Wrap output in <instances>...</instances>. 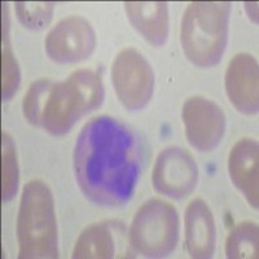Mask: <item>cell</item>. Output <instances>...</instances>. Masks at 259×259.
<instances>
[{"instance_id": "15", "label": "cell", "mask_w": 259, "mask_h": 259, "mask_svg": "<svg viewBox=\"0 0 259 259\" xmlns=\"http://www.w3.org/2000/svg\"><path fill=\"white\" fill-rule=\"evenodd\" d=\"M259 230L253 222H241L232 230L226 242V255L230 259H256Z\"/></svg>"}, {"instance_id": "8", "label": "cell", "mask_w": 259, "mask_h": 259, "mask_svg": "<svg viewBox=\"0 0 259 259\" xmlns=\"http://www.w3.org/2000/svg\"><path fill=\"white\" fill-rule=\"evenodd\" d=\"M157 192L174 200L187 197L198 182V168L186 149L168 147L158 154L152 175Z\"/></svg>"}, {"instance_id": "5", "label": "cell", "mask_w": 259, "mask_h": 259, "mask_svg": "<svg viewBox=\"0 0 259 259\" xmlns=\"http://www.w3.org/2000/svg\"><path fill=\"white\" fill-rule=\"evenodd\" d=\"M130 244L147 258H163L179 241V215L166 201L152 198L136 211L130 227Z\"/></svg>"}, {"instance_id": "9", "label": "cell", "mask_w": 259, "mask_h": 259, "mask_svg": "<svg viewBox=\"0 0 259 259\" xmlns=\"http://www.w3.org/2000/svg\"><path fill=\"white\" fill-rule=\"evenodd\" d=\"M182 118L189 144L200 152H209L221 143L226 131L223 110L209 99L189 97L183 104Z\"/></svg>"}, {"instance_id": "18", "label": "cell", "mask_w": 259, "mask_h": 259, "mask_svg": "<svg viewBox=\"0 0 259 259\" xmlns=\"http://www.w3.org/2000/svg\"><path fill=\"white\" fill-rule=\"evenodd\" d=\"M20 79V68L11 50L8 38L4 35L3 50H2V97L4 101L12 99L13 95L18 90Z\"/></svg>"}, {"instance_id": "3", "label": "cell", "mask_w": 259, "mask_h": 259, "mask_svg": "<svg viewBox=\"0 0 259 259\" xmlns=\"http://www.w3.org/2000/svg\"><path fill=\"white\" fill-rule=\"evenodd\" d=\"M101 77L91 69H79L61 82H52L46 97L40 126L52 135H64L78 119L104 100Z\"/></svg>"}, {"instance_id": "10", "label": "cell", "mask_w": 259, "mask_h": 259, "mask_svg": "<svg viewBox=\"0 0 259 259\" xmlns=\"http://www.w3.org/2000/svg\"><path fill=\"white\" fill-rule=\"evenodd\" d=\"M258 62L249 53L236 55L226 71L227 96L239 112L251 114L259 106Z\"/></svg>"}, {"instance_id": "12", "label": "cell", "mask_w": 259, "mask_h": 259, "mask_svg": "<svg viewBox=\"0 0 259 259\" xmlns=\"http://www.w3.org/2000/svg\"><path fill=\"white\" fill-rule=\"evenodd\" d=\"M186 247L191 258H211L215 251V222L206 202L196 198L188 205L184 217Z\"/></svg>"}, {"instance_id": "11", "label": "cell", "mask_w": 259, "mask_h": 259, "mask_svg": "<svg viewBox=\"0 0 259 259\" xmlns=\"http://www.w3.org/2000/svg\"><path fill=\"white\" fill-rule=\"evenodd\" d=\"M259 147L253 139L244 138L233 145L228 157V171L235 187L251 207L258 209Z\"/></svg>"}, {"instance_id": "7", "label": "cell", "mask_w": 259, "mask_h": 259, "mask_svg": "<svg viewBox=\"0 0 259 259\" xmlns=\"http://www.w3.org/2000/svg\"><path fill=\"white\" fill-rule=\"evenodd\" d=\"M95 47L94 27L82 16L61 18L46 38V52L57 64H74L85 60Z\"/></svg>"}, {"instance_id": "14", "label": "cell", "mask_w": 259, "mask_h": 259, "mask_svg": "<svg viewBox=\"0 0 259 259\" xmlns=\"http://www.w3.org/2000/svg\"><path fill=\"white\" fill-rule=\"evenodd\" d=\"M115 240L108 223H95L87 227L78 237L73 258L101 259L114 258Z\"/></svg>"}, {"instance_id": "16", "label": "cell", "mask_w": 259, "mask_h": 259, "mask_svg": "<svg viewBox=\"0 0 259 259\" xmlns=\"http://www.w3.org/2000/svg\"><path fill=\"white\" fill-rule=\"evenodd\" d=\"M2 150V200L8 202L15 197L18 188V163L12 138L3 133Z\"/></svg>"}, {"instance_id": "17", "label": "cell", "mask_w": 259, "mask_h": 259, "mask_svg": "<svg viewBox=\"0 0 259 259\" xmlns=\"http://www.w3.org/2000/svg\"><path fill=\"white\" fill-rule=\"evenodd\" d=\"M53 80L39 79L32 82L22 101V110L27 121L34 126H40L41 113L45 108L46 97Z\"/></svg>"}, {"instance_id": "13", "label": "cell", "mask_w": 259, "mask_h": 259, "mask_svg": "<svg viewBox=\"0 0 259 259\" xmlns=\"http://www.w3.org/2000/svg\"><path fill=\"white\" fill-rule=\"evenodd\" d=\"M127 17L148 43L162 46L168 36V7L165 2H126Z\"/></svg>"}, {"instance_id": "19", "label": "cell", "mask_w": 259, "mask_h": 259, "mask_svg": "<svg viewBox=\"0 0 259 259\" xmlns=\"http://www.w3.org/2000/svg\"><path fill=\"white\" fill-rule=\"evenodd\" d=\"M16 13L20 22L27 29H41L52 18L55 3H25L17 2L15 4Z\"/></svg>"}, {"instance_id": "2", "label": "cell", "mask_w": 259, "mask_h": 259, "mask_svg": "<svg viewBox=\"0 0 259 259\" xmlns=\"http://www.w3.org/2000/svg\"><path fill=\"white\" fill-rule=\"evenodd\" d=\"M16 233L20 259L59 256L55 202L50 187L41 180H31L22 189Z\"/></svg>"}, {"instance_id": "1", "label": "cell", "mask_w": 259, "mask_h": 259, "mask_svg": "<svg viewBox=\"0 0 259 259\" xmlns=\"http://www.w3.org/2000/svg\"><path fill=\"white\" fill-rule=\"evenodd\" d=\"M144 165L143 139L115 118H92L78 135L73 153L74 174L82 193L94 203L124 205L133 197Z\"/></svg>"}, {"instance_id": "6", "label": "cell", "mask_w": 259, "mask_h": 259, "mask_svg": "<svg viewBox=\"0 0 259 259\" xmlns=\"http://www.w3.org/2000/svg\"><path fill=\"white\" fill-rule=\"evenodd\" d=\"M115 95L128 110H140L153 96L154 74L149 62L135 48H124L112 65Z\"/></svg>"}, {"instance_id": "4", "label": "cell", "mask_w": 259, "mask_h": 259, "mask_svg": "<svg viewBox=\"0 0 259 259\" xmlns=\"http://www.w3.org/2000/svg\"><path fill=\"white\" fill-rule=\"evenodd\" d=\"M231 3L193 2L182 20L180 41L187 59L200 68L219 64L228 38Z\"/></svg>"}]
</instances>
